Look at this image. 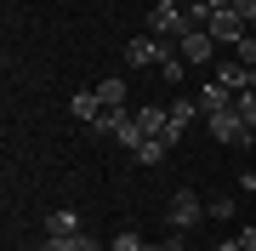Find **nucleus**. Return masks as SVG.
<instances>
[{
    "instance_id": "nucleus-5",
    "label": "nucleus",
    "mask_w": 256,
    "mask_h": 251,
    "mask_svg": "<svg viewBox=\"0 0 256 251\" xmlns=\"http://www.w3.org/2000/svg\"><path fill=\"white\" fill-rule=\"evenodd\" d=\"M205 29H210V40H216V46H239V40L250 35V23L239 18L234 6H228V12H210V23H205Z\"/></svg>"
},
{
    "instance_id": "nucleus-18",
    "label": "nucleus",
    "mask_w": 256,
    "mask_h": 251,
    "mask_svg": "<svg viewBox=\"0 0 256 251\" xmlns=\"http://www.w3.org/2000/svg\"><path fill=\"white\" fill-rule=\"evenodd\" d=\"M234 12H239V18H245V23L256 29V0H234Z\"/></svg>"
},
{
    "instance_id": "nucleus-15",
    "label": "nucleus",
    "mask_w": 256,
    "mask_h": 251,
    "mask_svg": "<svg viewBox=\"0 0 256 251\" xmlns=\"http://www.w3.org/2000/svg\"><path fill=\"white\" fill-rule=\"evenodd\" d=\"M234 109H239V120L256 131V92H250V86H245V92H234Z\"/></svg>"
},
{
    "instance_id": "nucleus-3",
    "label": "nucleus",
    "mask_w": 256,
    "mask_h": 251,
    "mask_svg": "<svg viewBox=\"0 0 256 251\" xmlns=\"http://www.w3.org/2000/svg\"><path fill=\"white\" fill-rule=\"evenodd\" d=\"M171 52H176L171 40L148 35V29H142L137 40H126V63H131V69H160V63H165V57H171Z\"/></svg>"
},
{
    "instance_id": "nucleus-4",
    "label": "nucleus",
    "mask_w": 256,
    "mask_h": 251,
    "mask_svg": "<svg viewBox=\"0 0 256 251\" xmlns=\"http://www.w3.org/2000/svg\"><path fill=\"white\" fill-rule=\"evenodd\" d=\"M205 126H210V137L228 143V149H245V143L256 137V131L239 120V109H216V114H205Z\"/></svg>"
},
{
    "instance_id": "nucleus-20",
    "label": "nucleus",
    "mask_w": 256,
    "mask_h": 251,
    "mask_svg": "<svg viewBox=\"0 0 256 251\" xmlns=\"http://www.w3.org/2000/svg\"><path fill=\"white\" fill-rule=\"evenodd\" d=\"M239 188H245V194H256V171H245V177H239Z\"/></svg>"
},
{
    "instance_id": "nucleus-2",
    "label": "nucleus",
    "mask_w": 256,
    "mask_h": 251,
    "mask_svg": "<svg viewBox=\"0 0 256 251\" xmlns=\"http://www.w3.org/2000/svg\"><path fill=\"white\" fill-rule=\"evenodd\" d=\"M205 217H210V205L194 194V188H176V194L165 200V223H171V228H182V234H188L194 223H205Z\"/></svg>"
},
{
    "instance_id": "nucleus-8",
    "label": "nucleus",
    "mask_w": 256,
    "mask_h": 251,
    "mask_svg": "<svg viewBox=\"0 0 256 251\" xmlns=\"http://www.w3.org/2000/svg\"><path fill=\"white\" fill-rule=\"evenodd\" d=\"M68 114H74V120H86V126H97L102 114H108V103H102L97 86H92V92H74V97H68Z\"/></svg>"
},
{
    "instance_id": "nucleus-9",
    "label": "nucleus",
    "mask_w": 256,
    "mask_h": 251,
    "mask_svg": "<svg viewBox=\"0 0 256 251\" xmlns=\"http://www.w3.org/2000/svg\"><path fill=\"white\" fill-rule=\"evenodd\" d=\"M40 251H102V245L80 228V234H46V245H40Z\"/></svg>"
},
{
    "instance_id": "nucleus-12",
    "label": "nucleus",
    "mask_w": 256,
    "mask_h": 251,
    "mask_svg": "<svg viewBox=\"0 0 256 251\" xmlns=\"http://www.w3.org/2000/svg\"><path fill=\"white\" fill-rule=\"evenodd\" d=\"M165 154H171V143H165V137H142V149L131 154V160H142V166H160Z\"/></svg>"
},
{
    "instance_id": "nucleus-17",
    "label": "nucleus",
    "mask_w": 256,
    "mask_h": 251,
    "mask_svg": "<svg viewBox=\"0 0 256 251\" xmlns=\"http://www.w3.org/2000/svg\"><path fill=\"white\" fill-rule=\"evenodd\" d=\"M160 75H165V80H182V75H188V63H182V52H171V57H165V63H160Z\"/></svg>"
},
{
    "instance_id": "nucleus-11",
    "label": "nucleus",
    "mask_w": 256,
    "mask_h": 251,
    "mask_svg": "<svg viewBox=\"0 0 256 251\" xmlns=\"http://www.w3.org/2000/svg\"><path fill=\"white\" fill-rule=\"evenodd\" d=\"M200 109H205V114H216V109H234V92H228L222 80H210L205 92H200Z\"/></svg>"
},
{
    "instance_id": "nucleus-1",
    "label": "nucleus",
    "mask_w": 256,
    "mask_h": 251,
    "mask_svg": "<svg viewBox=\"0 0 256 251\" xmlns=\"http://www.w3.org/2000/svg\"><path fill=\"white\" fill-rule=\"evenodd\" d=\"M188 29H194V18H188L182 0H154V12H148V35H160V40H171V46H176Z\"/></svg>"
},
{
    "instance_id": "nucleus-6",
    "label": "nucleus",
    "mask_w": 256,
    "mask_h": 251,
    "mask_svg": "<svg viewBox=\"0 0 256 251\" xmlns=\"http://www.w3.org/2000/svg\"><path fill=\"white\" fill-rule=\"evenodd\" d=\"M137 126H142V137H165L176 149V137H182V131L171 126V109H160V103H142L137 109Z\"/></svg>"
},
{
    "instance_id": "nucleus-14",
    "label": "nucleus",
    "mask_w": 256,
    "mask_h": 251,
    "mask_svg": "<svg viewBox=\"0 0 256 251\" xmlns=\"http://www.w3.org/2000/svg\"><path fill=\"white\" fill-rule=\"evenodd\" d=\"M46 234H80V211H52L46 217Z\"/></svg>"
},
{
    "instance_id": "nucleus-19",
    "label": "nucleus",
    "mask_w": 256,
    "mask_h": 251,
    "mask_svg": "<svg viewBox=\"0 0 256 251\" xmlns=\"http://www.w3.org/2000/svg\"><path fill=\"white\" fill-rule=\"evenodd\" d=\"M239 245H245V251H256V223H245V228H239Z\"/></svg>"
},
{
    "instance_id": "nucleus-13",
    "label": "nucleus",
    "mask_w": 256,
    "mask_h": 251,
    "mask_svg": "<svg viewBox=\"0 0 256 251\" xmlns=\"http://www.w3.org/2000/svg\"><path fill=\"white\" fill-rule=\"evenodd\" d=\"M97 97L108 103V109H126V80H114V75H108V80H97Z\"/></svg>"
},
{
    "instance_id": "nucleus-7",
    "label": "nucleus",
    "mask_w": 256,
    "mask_h": 251,
    "mask_svg": "<svg viewBox=\"0 0 256 251\" xmlns=\"http://www.w3.org/2000/svg\"><path fill=\"white\" fill-rule=\"evenodd\" d=\"M176 52H182V63H210V57H216V40H210V29H188L182 40H176Z\"/></svg>"
},
{
    "instance_id": "nucleus-21",
    "label": "nucleus",
    "mask_w": 256,
    "mask_h": 251,
    "mask_svg": "<svg viewBox=\"0 0 256 251\" xmlns=\"http://www.w3.org/2000/svg\"><path fill=\"white\" fill-rule=\"evenodd\" d=\"M216 251H245V245H239V240H222V245H216Z\"/></svg>"
},
{
    "instance_id": "nucleus-16",
    "label": "nucleus",
    "mask_w": 256,
    "mask_h": 251,
    "mask_svg": "<svg viewBox=\"0 0 256 251\" xmlns=\"http://www.w3.org/2000/svg\"><path fill=\"white\" fill-rule=\"evenodd\" d=\"M108 251H148V240H142V234H137V228H120Z\"/></svg>"
},
{
    "instance_id": "nucleus-10",
    "label": "nucleus",
    "mask_w": 256,
    "mask_h": 251,
    "mask_svg": "<svg viewBox=\"0 0 256 251\" xmlns=\"http://www.w3.org/2000/svg\"><path fill=\"white\" fill-rule=\"evenodd\" d=\"M194 120H205V109H200V97H176V103H171V126H176V131H188Z\"/></svg>"
}]
</instances>
